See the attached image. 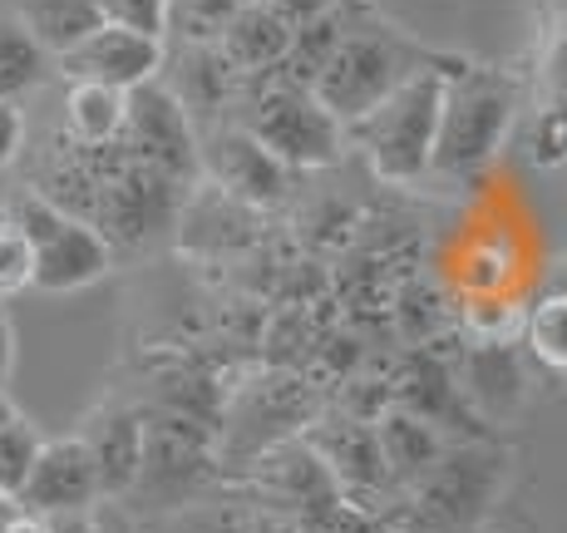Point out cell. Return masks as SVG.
I'll list each match as a JSON object with an SVG mask.
<instances>
[{"label":"cell","instance_id":"52a82bcc","mask_svg":"<svg viewBox=\"0 0 567 533\" xmlns=\"http://www.w3.org/2000/svg\"><path fill=\"white\" fill-rule=\"evenodd\" d=\"M134 163L168 173L173 183H198L203 178V148H198V124L188 119V109L178 104V94L163 80H148L138 90H128L124 104V134H118Z\"/></svg>","mask_w":567,"mask_h":533},{"label":"cell","instance_id":"277c9868","mask_svg":"<svg viewBox=\"0 0 567 533\" xmlns=\"http://www.w3.org/2000/svg\"><path fill=\"white\" fill-rule=\"evenodd\" d=\"M233 124H243L247 134H252L267 154H277L291 173L326 168V163H336L346 154V129L326 114L321 100H316L311 90H301V84L277 80V74L247 80Z\"/></svg>","mask_w":567,"mask_h":533},{"label":"cell","instance_id":"2e32d148","mask_svg":"<svg viewBox=\"0 0 567 533\" xmlns=\"http://www.w3.org/2000/svg\"><path fill=\"white\" fill-rule=\"evenodd\" d=\"M287 45H291V30L281 25L261 0H247V6L233 16V25L217 35V50L227 54V64H233L243 80L277 74L281 60H287Z\"/></svg>","mask_w":567,"mask_h":533},{"label":"cell","instance_id":"6da1fadb","mask_svg":"<svg viewBox=\"0 0 567 533\" xmlns=\"http://www.w3.org/2000/svg\"><path fill=\"white\" fill-rule=\"evenodd\" d=\"M440 54L414 45L400 25H390L370 0H346V30L336 40L326 70L316 74L311 94L341 129L365 119L395 84H405L414 70L434 64Z\"/></svg>","mask_w":567,"mask_h":533},{"label":"cell","instance_id":"8992f818","mask_svg":"<svg viewBox=\"0 0 567 533\" xmlns=\"http://www.w3.org/2000/svg\"><path fill=\"white\" fill-rule=\"evenodd\" d=\"M508 454L498 444H454L440 454L430 474L410 489L414 494V524L424 533H468L488 514L498 484H504Z\"/></svg>","mask_w":567,"mask_h":533},{"label":"cell","instance_id":"30bf717a","mask_svg":"<svg viewBox=\"0 0 567 533\" xmlns=\"http://www.w3.org/2000/svg\"><path fill=\"white\" fill-rule=\"evenodd\" d=\"M163 60H168V40L138 35V30H124V25H100L54 64H60L64 80H94V84L128 94L138 84L158 80Z\"/></svg>","mask_w":567,"mask_h":533},{"label":"cell","instance_id":"7a4b0ae2","mask_svg":"<svg viewBox=\"0 0 567 533\" xmlns=\"http://www.w3.org/2000/svg\"><path fill=\"white\" fill-rule=\"evenodd\" d=\"M518 100L523 90L508 70L454 60L450 74H444V104H440V134H434L430 173L474 178L478 168H488L518 124Z\"/></svg>","mask_w":567,"mask_h":533},{"label":"cell","instance_id":"83f0119b","mask_svg":"<svg viewBox=\"0 0 567 533\" xmlns=\"http://www.w3.org/2000/svg\"><path fill=\"white\" fill-rule=\"evenodd\" d=\"M20 148H25V114H20V104L0 100V168H10Z\"/></svg>","mask_w":567,"mask_h":533},{"label":"cell","instance_id":"8fae6325","mask_svg":"<svg viewBox=\"0 0 567 533\" xmlns=\"http://www.w3.org/2000/svg\"><path fill=\"white\" fill-rule=\"evenodd\" d=\"M84 440L100 474V499H128L138 470H144V440H148V420L138 416L124 400H104L100 410L84 416V426L74 430Z\"/></svg>","mask_w":567,"mask_h":533},{"label":"cell","instance_id":"ffe728a7","mask_svg":"<svg viewBox=\"0 0 567 533\" xmlns=\"http://www.w3.org/2000/svg\"><path fill=\"white\" fill-rule=\"evenodd\" d=\"M518 341L528 351V361L567 376V291H548V297H538L523 311Z\"/></svg>","mask_w":567,"mask_h":533},{"label":"cell","instance_id":"1f68e13d","mask_svg":"<svg viewBox=\"0 0 567 533\" xmlns=\"http://www.w3.org/2000/svg\"><path fill=\"white\" fill-rule=\"evenodd\" d=\"M10 514H16V504H10V499H0V524H6Z\"/></svg>","mask_w":567,"mask_h":533},{"label":"cell","instance_id":"ac0fdd59","mask_svg":"<svg viewBox=\"0 0 567 533\" xmlns=\"http://www.w3.org/2000/svg\"><path fill=\"white\" fill-rule=\"evenodd\" d=\"M6 10L45 45L50 60L70 54L90 30H100V6L94 0H6Z\"/></svg>","mask_w":567,"mask_h":533},{"label":"cell","instance_id":"7c38bea8","mask_svg":"<svg viewBox=\"0 0 567 533\" xmlns=\"http://www.w3.org/2000/svg\"><path fill=\"white\" fill-rule=\"evenodd\" d=\"M158 80L178 94V104L188 109L193 124H203L207 119V129L217 124V114L237 109V100H243V90H247V80L227 64V54L217 45H178V50H168Z\"/></svg>","mask_w":567,"mask_h":533},{"label":"cell","instance_id":"4fadbf2b","mask_svg":"<svg viewBox=\"0 0 567 533\" xmlns=\"http://www.w3.org/2000/svg\"><path fill=\"white\" fill-rule=\"evenodd\" d=\"M454 380H460V396L488 420H508L528 400V366L508 341H478Z\"/></svg>","mask_w":567,"mask_h":533},{"label":"cell","instance_id":"e0dca14e","mask_svg":"<svg viewBox=\"0 0 567 533\" xmlns=\"http://www.w3.org/2000/svg\"><path fill=\"white\" fill-rule=\"evenodd\" d=\"M124 90H109L94 80H70L64 90V139L80 148H109L124 134Z\"/></svg>","mask_w":567,"mask_h":533},{"label":"cell","instance_id":"44dd1931","mask_svg":"<svg viewBox=\"0 0 567 533\" xmlns=\"http://www.w3.org/2000/svg\"><path fill=\"white\" fill-rule=\"evenodd\" d=\"M40 444H45V434H40V426L25 416V410H16V416L0 426V499L16 504V494H20V484H25L30 464H35Z\"/></svg>","mask_w":567,"mask_h":533},{"label":"cell","instance_id":"9c48e42d","mask_svg":"<svg viewBox=\"0 0 567 533\" xmlns=\"http://www.w3.org/2000/svg\"><path fill=\"white\" fill-rule=\"evenodd\" d=\"M100 504V474H94V460L84 450L80 434H45L40 444L35 464H30L25 484L16 494L20 514H35V519H74V514H90Z\"/></svg>","mask_w":567,"mask_h":533},{"label":"cell","instance_id":"cb8c5ba5","mask_svg":"<svg viewBox=\"0 0 567 533\" xmlns=\"http://www.w3.org/2000/svg\"><path fill=\"white\" fill-rule=\"evenodd\" d=\"M94 6H100L104 25H124V30H138V35L168 40L173 0H94Z\"/></svg>","mask_w":567,"mask_h":533},{"label":"cell","instance_id":"d4e9b609","mask_svg":"<svg viewBox=\"0 0 567 533\" xmlns=\"http://www.w3.org/2000/svg\"><path fill=\"white\" fill-rule=\"evenodd\" d=\"M35 281V257H30V243L6 213H0V301L25 291Z\"/></svg>","mask_w":567,"mask_h":533},{"label":"cell","instance_id":"f546056e","mask_svg":"<svg viewBox=\"0 0 567 533\" xmlns=\"http://www.w3.org/2000/svg\"><path fill=\"white\" fill-rule=\"evenodd\" d=\"M54 524V533H100L90 524V514H74V519H50Z\"/></svg>","mask_w":567,"mask_h":533},{"label":"cell","instance_id":"7402d4cb","mask_svg":"<svg viewBox=\"0 0 567 533\" xmlns=\"http://www.w3.org/2000/svg\"><path fill=\"white\" fill-rule=\"evenodd\" d=\"M247 0H173V16H168V35L178 45H217L233 16L243 10Z\"/></svg>","mask_w":567,"mask_h":533},{"label":"cell","instance_id":"603a6c76","mask_svg":"<svg viewBox=\"0 0 567 533\" xmlns=\"http://www.w3.org/2000/svg\"><path fill=\"white\" fill-rule=\"evenodd\" d=\"M523 154L538 168H567V114L558 109H533L528 129H523Z\"/></svg>","mask_w":567,"mask_h":533},{"label":"cell","instance_id":"5b68a950","mask_svg":"<svg viewBox=\"0 0 567 533\" xmlns=\"http://www.w3.org/2000/svg\"><path fill=\"white\" fill-rule=\"evenodd\" d=\"M6 217L30 243V257H35V281H30V287L35 291H54V297L84 291V287H94V281H104L109 267H114V247L104 243L100 227L54 208L35 188L16 193Z\"/></svg>","mask_w":567,"mask_h":533},{"label":"cell","instance_id":"d6986e66","mask_svg":"<svg viewBox=\"0 0 567 533\" xmlns=\"http://www.w3.org/2000/svg\"><path fill=\"white\" fill-rule=\"evenodd\" d=\"M50 70L54 60L45 54V45L0 6V100L20 104L25 94H35L50 80Z\"/></svg>","mask_w":567,"mask_h":533},{"label":"cell","instance_id":"f1b7e54d","mask_svg":"<svg viewBox=\"0 0 567 533\" xmlns=\"http://www.w3.org/2000/svg\"><path fill=\"white\" fill-rule=\"evenodd\" d=\"M10 376H16V321L0 301V390H10Z\"/></svg>","mask_w":567,"mask_h":533},{"label":"cell","instance_id":"3957f363","mask_svg":"<svg viewBox=\"0 0 567 533\" xmlns=\"http://www.w3.org/2000/svg\"><path fill=\"white\" fill-rule=\"evenodd\" d=\"M454 60H434L424 70H414L405 84L385 94L365 119H355L346 129V148H361L380 183H420L430 178L434 163V134H440V104H444V74Z\"/></svg>","mask_w":567,"mask_h":533},{"label":"cell","instance_id":"4dcf8cb0","mask_svg":"<svg viewBox=\"0 0 567 533\" xmlns=\"http://www.w3.org/2000/svg\"><path fill=\"white\" fill-rule=\"evenodd\" d=\"M10 416H16V400H10V390H0V426H6Z\"/></svg>","mask_w":567,"mask_h":533},{"label":"cell","instance_id":"4316f807","mask_svg":"<svg viewBox=\"0 0 567 533\" xmlns=\"http://www.w3.org/2000/svg\"><path fill=\"white\" fill-rule=\"evenodd\" d=\"M261 6H267L271 16H277L287 30H301V25H311L316 16H326V10H336V6H341V0H261Z\"/></svg>","mask_w":567,"mask_h":533},{"label":"cell","instance_id":"ba28073f","mask_svg":"<svg viewBox=\"0 0 567 533\" xmlns=\"http://www.w3.org/2000/svg\"><path fill=\"white\" fill-rule=\"evenodd\" d=\"M198 148H203V173L213 178V188L227 193L233 203H243V208L261 213V208H277V203L291 198L297 173L277 154H267L233 119H223V124H213L207 134H198Z\"/></svg>","mask_w":567,"mask_h":533},{"label":"cell","instance_id":"484cf974","mask_svg":"<svg viewBox=\"0 0 567 533\" xmlns=\"http://www.w3.org/2000/svg\"><path fill=\"white\" fill-rule=\"evenodd\" d=\"M538 70H543V104L567 114V16H558V25H553Z\"/></svg>","mask_w":567,"mask_h":533},{"label":"cell","instance_id":"9a60e30c","mask_svg":"<svg viewBox=\"0 0 567 533\" xmlns=\"http://www.w3.org/2000/svg\"><path fill=\"white\" fill-rule=\"evenodd\" d=\"M307 450H311L316 460H321L326 470H331L346 489H385V484H390L370 420H355V416L326 420V430L311 434Z\"/></svg>","mask_w":567,"mask_h":533},{"label":"cell","instance_id":"5bb4252c","mask_svg":"<svg viewBox=\"0 0 567 533\" xmlns=\"http://www.w3.org/2000/svg\"><path fill=\"white\" fill-rule=\"evenodd\" d=\"M370 430H375L380 460H385V474L395 489H414L434 464H440V454L450 450V434L405 406H390L385 416L370 420Z\"/></svg>","mask_w":567,"mask_h":533}]
</instances>
